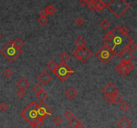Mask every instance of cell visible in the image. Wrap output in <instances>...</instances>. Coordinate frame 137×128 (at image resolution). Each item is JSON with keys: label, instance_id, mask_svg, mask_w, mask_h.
I'll return each instance as SVG.
<instances>
[{"label": "cell", "instance_id": "cell-10", "mask_svg": "<svg viewBox=\"0 0 137 128\" xmlns=\"http://www.w3.org/2000/svg\"><path fill=\"white\" fill-rule=\"evenodd\" d=\"M37 78L42 84L45 85H47L48 83H50V81L52 80V76L47 71H43V72H42L39 74Z\"/></svg>", "mask_w": 137, "mask_h": 128}, {"label": "cell", "instance_id": "cell-13", "mask_svg": "<svg viewBox=\"0 0 137 128\" xmlns=\"http://www.w3.org/2000/svg\"><path fill=\"white\" fill-rule=\"evenodd\" d=\"M65 95L68 99L72 101L75 99V97H76L77 91L73 87H70L68 89H66V91H65Z\"/></svg>", "mask_w": 137, "mask_h": 128}, {"label": "cell", "instance_id": "cell-4", "mask_svg": "<svg viewBox=\"0 0 137 128\" xmlns=\"http://www.w3.org/2000/svg\"><path fill=\"white\" fill-rule=\"evenodd\" d=\"M0 52L9 62H13L21 55L22 50L21 48H18L15 46L13 41H9L2 48Z\"/></svg>", "mask_w": 137, "mask_h": 128}, {"label": "cell", "instance_id": "cell-11", "mask_svg": "<svg viewBox=\"0 0 137 128\" xmlns=\"http://www.w3.org/2000/svg\"><path fill=\"white\" fill-rule=\"evenodd\" d=\"M17 87L19 89H22V90L25 91L30 87V83H29V81L26 78H21L17 81Z\"/></svg>", "mask_w": 137, "mask_h": 128}, {"label": "cell", "instance_id": "cell-2", "mask_svg": "<svg viewBox=\"0 0 137 128\" xmlns=\"http://www.w3.org/2000/svg\"><path fill=\"white\" fill-rule=\"evenodd\" d=\"M38 104L33 101L20 113V115L26 120L29 124L34 127L36 123L40 119L38 114Z\"/></svg>", "mask_w": 137, "mask_h": 128}, {"label": "cell", "instance_id": "cell-21", "mask_svg": "<svg viewBox=\"0 0 137 128\" xmlns=\"http://www.w3.org/2000/svg\"><path fill=\"white\" fill-rule=\"evenodd\" d=\"M36 96L38 99L40 101V102H43L44 99H45L48 97V93L44 90L41 91L39 93L36 94Z\"/></svg>", "mask_w": 137, "mask_h": 128}, {"label": "cell", "instance_id": "cell-37", "mask_svg": "<svg viewBox=\"0 0 137 128\" xmlns=\"http://www.w3.org/2000/svg\"><path fill=\"white\" fill-rule=\"evenodd\" d=\"M64 115V117L67 119V120H70L72 117L73 116H74V115H73V113L71 112V111H69V110H67V111H65Z\"/></svg>", "mask_w": 137, "mask_h": 128}, {"label": "cell", "instance_id": "cell-20", "mask_svg": "<svg viewBox=\"0 0 137 128\" xmlns=\"http://www.w3.org/2000/svg\"><path fill=\"white\" fill-rule=\"evenodd\" d=\"M112 103L115 104V105H118L121 102V101L122 100V97H121V95L117 93L114 94L112 95Z\"/></svg>", "mask_w": 137, "mask_h": 128}, {"label": "cell", "instance_id": "cell-26", "mask_svg": "<svg viewBox=\"0 0 137 128\" xmlns=\"http://www.w3.org/2000/svg\"><path fill=\"white\" fill-rule=\"evenodd\" d=\"M120 107L122 111H124V112H127L130 109V105H129V104L128 103L126 102V101H124L121 103Z\"/></svg>", "mask_w": 137, "mask_h": 128}, {"label": "cell", "instance_id": "cell-22", "mask_svg": "<svg viewBox=\"0 0 137 128\" xmlns=\"http://www.w3.org/2000/svg\"><path fill=\"white\" fill-rule=\"evenodd\" d=\"M44 10L45 11V12L47 13V14H48L50 16H53V15L55 14V12H56V11L55 7H54L53 5H48L47 7H45Z\"/></svg>", "mask_w": 137, "mask_h": 128}, {"label": "cell", "instance_id": "cell-9", "mask_svg": "<svg viewBox=\"0 0 137 128\" xmlns=\"http://www.w3.org/2000/svg\"><path fill=\"white\" fill-rule=\"evenodd\" d=\"M118 56L120 58L123 63L132 62V61L134 58V55L131 52H129L128 50L124 49L120 53Z\"/></svg>", "mask_w": 137, "mask_h": 128}, {"label": "cell", "instance_id": "cell-39", "mask_svg": "<svg viewBox=\"0 0 137 128\" xmlns=\"http://www.w3.org/2000/svg\"><path fill=\"white\" fill-rule=\"evenodd\" d=\"M4 74L6 76V77L9 78V77H11V76H12V75L13 74V72L12 71L11 69H9V68H6V69L4 71Z\"/></svg>", "mask_w": 137, "mask_h": 128}, {"label": "cell", "instance_id": "cell-23", "mask_svg": "<svg viewBox=\"0 0 137 128\" xmlns=\"http://www.w3.org/2000/svg\"><path fill=\"white\" fill-rule=\"evenodd\" d=\"M13 43H14V46L18 48H21L24 45V42L23 40H21L19 38H17L15 40L13 41Z\"/></svg>", "mask_w": 137, "mask_h": 128}, {"label": "cell", "instance_id": "cell-43", "mask_svg": "<svg viewBox=\"0 0 137 128\" xmlns=\"http://www.w3.org/2000/svg\"><path fill=\"white\" fill-rule=\"evenodd\" d=\"M79 4L82 6H86L88 4L86 0H79Z\"/></svg>", "mask_w": 137, "mask_h": 128}, {"label": "cell", "instance_id": "cell-17", "mask_svg": "<svg viewBox=\"0 0 137 128\" xmlns=\"http://www.w3.org/2000/svg\"><path fill=\"white\" fill-rule=\"evenodd\" d=\"M80 123H81V122H80L76 117L73 116L68 121V125H69L72 128H76L77 126H78Z\"/></svg>", "mask_w": 137, "mask_h": 128}, {"label": "cell", "instance_id": "cell-33", "mask_svg": "<svg viewBox=\"0 0 137 128\" xmlns=\"http://www.w3.org/2000/svg\"><path fill=\"white\" fill-rule=\"evenodd\" d=\"M105 7H106V4H104L102 1H100V3L98 4L97 7H96V12H100V11L103 10Z\"/></svg>", "mask_w": 137, "mask_h": 128}, {"label": "cell", "instance_id": "cell-1", "mask_svg": "<svg viewBox=\"0 0 137 128\" xmlns=\"http://www.w3.org/2000/svg\"><path fill=\"white\" fill-rule=\"evenodd\" d=\"M120 26H116L112 31L106 33L103 39L104 46L111 50L115 56H118L132 38L129 35H124L120 32Z\"/></svg>", "mask_w": 137, "mask_h": 128}, {"label": "cell", "instance_id": "cell-19", "mask_svg": "<svg viewBox=\"0 0 137 128\" xmlns=\"http://www.w3.org/2000/svg\"><path fill=\"white\" fill-rule=\"evenodd\" d=\"M75 44L78 46V48H82V47L85 46L86 41L84 40L82 37L78 36L75 40Z\"/></svg>", "mask_w": 137, "mask_h": 128}, {"label": "cell", "instance_id": "cell-41", "mask_svg": "<svg viewBox=\"0 0 137 128\" xmlns=\"http://www.w3.org/2000/svg\"><path fill=\"white\" fill-rule=\"evenodd\" d=\"M43 120H41V119H40V120H39L38 121H37L34 127L40 128V127L42 126V125H43Z\"/></svg>", "mask_w": 137, "mask_h": 128}, {"label": "cell", "instance_id": "cell-36", "mask_svg": "<svg viewBox=\"0 0 137 128\" xmlns=\"http://www.w3.org/2000/svg\"><path fill=\"white\" fill-rule=\"evenodd\" d=\"M16 94H17V97H19V99H22L23 97H24L26 95V92L24 90H22V89H19L16 92Z\"/></svg>", "mask_w": 137, "mask_h": 128}, {"label": "cell", "instance_id": "cell-14", "mask_svg": "<svg viewBox=\"0 0 137 128\" xmlns=\"http://www.w3.org/2000/svg\"><path fill=\"white\" fill-rule=\"evenodd\" d=\"M115 68H116V71H118V73H120L122 77H125V76H127V74H129L128 71L126 69V67H125L123 62H120V64H118V65L116 66Z\"/></svg>", "mask_w": 137, "mask_h": 128}, {"label": "cell", "instance_id": "cell-34", "mask_svg": "<svg viewBox=\"0 0 137 128\" xmlns=\"http://www.w3.org/2000/svg\"><path fill=\"white\" fill-rule=\"evenodd\" d=\"M120 32H121L122 34L124 35H129V29L128 28H127V26H122V27H120Z\"/></svg>", "mask_w": 137, "mask_h": 128}, {"label": "cell", "instance_id": "cell-40", "mask_svg": "<svg viewBox=\"0 0 137 128\" xmlns=\"http://www.w3.org/2000/svg\"><path fill=\"white\" fill-rule=\"evenodd\" d=\"M8 109V105L5 103H2L0 104V110L2 111H5Z\"/></svg>", "mask_w": 137, "mask_h": 128}, {"label": "cell", "instance_id": "cell-30", "mask_svg": "<svg viewBox=\"0 0 137 128\" xmlns=\"http://www.w3.org/2000/svg\"><path fill=\"white\" fill-rule=\"evenodd\" d=\"M97 4H96V2H95V0H94L92 3H90V4H87V6L89 8V9H90L92 12H94L96 9V7H97Z\"/></svg>", "mask_w": 137, "mask_h": 128}, {"label": "cell", "instance_id": "cell-35", "mask_svg": "<svg viewBox=\"0 0 137 128\" xmlns=\"http://www.w3.org/2000/svg\"><path fill=\"white\" fill-rule=\"evenodd\" d=\"M75 23H76V24L78 26H80L84 24V19L83 18H82L81 17H77L76 19H75Z\"/></svg>", "mask_w": 137, "mask_h": 128}, {"label": "cell", "instance_id": "cell-38", "mask_svg": "<svg viewBox=\"0 0 137 128\" xmlns=\"http://www.w3.org/2000/svg\"><path fill=\"white\" fill-rule=\"evenodd\" d=\"M104 100L106 101L108 103L112 104V97L111 95H104Z\"/></svg>", "mask_w": 137, "mask_h": 128}, {"label": "cell", "instance_id": "cell-12", "mask_svg": "<svg viewBox=\"0 0 137 128\" xmlns=\"http://www.w3.org/2000/svg\"><path fill=\"white\" fill-rule=\"evenodd\" d=\"M118 126L120 127V128H129L131 126L132 123L127 117H123L120 119V121H118Z\"/></svg>", "mask_w": 137, "mask_h": 128}, {"label": "cell", "instance_id": "cell-32", "mask_svg": "<svg viewBox=\"0 0 137 128\" xmlns=\"http://www.w3.org/2000/svg\"><path fill=\"white\" fill-rule=\"evenodd\" d=\"M43 90V87H42L40 85H39V84L35 85L34 87H33V91L36 94L39 93H40V92L42 91Z\"/></svg>", "mask_w": 137, "mask_h": 128}, {"label": "cell", "instance_id": "cell-44", "mask_svg": "<svg viewBox=\"0 0 137 128\" xmlns=\"http://www.w3.org/2000/svg\"><path fill=\"white\" fill-rule=\"evenodd\" d=\"M76 128H84V125H82V123H80V124L78 125V126H77Z\"/></svg>", "mask_w": 137, "mask_h": 128}, {"label": "cell", "instance_id": "cell-7", "mask_svg": "<svg viewBox=\"0 0 137 128\" xmlns=\"http://www.w3.org/2000/svg\"><path fill=\"white\" fill-rule=\"evenodd\" d=\"M52 110L47 105H45L43 102H40L38 105V114L39 117L42 120H44L47 119L48 117L52 114Z\"/></svg>", "mask_w": 137, "mask_h": 128}, {"label": "cell", "instance_id": "cell-25", "mask_svg": "<svg viewBox=\"0 0 137 128\" xmlns=\"http://www.w3.org/2000/svg\"><path fill=\"white\" fill-rule=\"evenodd\" d=\"M47 68L51 71H53L58 66V64L54 61H50L46 65Z\"/></svg>", "mask_w": 137, "mask_h": 128}, {"label": "cell", "instance_id": "cell-16", "mask_svg": "<svg viewBox=\"0 0 137 128\" xmlns=\"http://www.w3.org/2000/svg\"><path fill=\"white\" fill-rule=\"evenodd\" d=\"M83 47H82V48H78L74 50V52H73V55L77 59L80 60V61L81 60V58H82V56H83L84 55Z\"/></svg>", "mask_w": 137, "mask_h": 128}, {"label": "cell", "instance_id": "cell-42", "mask_svg": "<svg viewBox=\"0 0 137 128\" xmlns=\"http://www.w3.org/2000/svg\"><path fill=\"white\" fill-rule=\"evenodd\" d=\"M39 15H40V17H46V16H47V13L45 12V11L44 9H42L40 12L39 13Z\"/></svg>", "mask_w": 137, "mask_h": 128}, {"label": "cell", "instance_id": "cell-24", "mask_svg": "<svg viewBox=\"0 0 137 128\" xmlns=\"http://www.w3.org/2000/svg\"><path fill=\"white\" fill-rule=\"evenodd\" d=\"M110 25V23L107 20V19H102L100 23V26L102 29H106L109 28Z\"/></svg>", "mask_w": 137, "mask_h": 128}, {"label": "cell", "instance_id": "cell-27", "mask_svg": "<svg viewBox=\"0 0 137 128\" xmlns=\"http://www.w3.org/2000/svg\"><path fill=\"white\" fill-rule=\"evenodd\" d=\"M124 64L125 67H126V69L128 71V73H130L132 70L134 69V64L132 63V62H127V63H124Z\"/></svg>", "mask_w": 137, "mask_h": 128}, {"label": "cell", "instance_id": "cell-3", "mask_svg": "<svg viewBox=\"0 0 137 128\" xmlns=\"http://www.w3.org/2000/svg\"><path fill=\"white\" fill-rule=\"evenodd\" d=\"M106 7L117 17H120L129 8L130 5L125 0H112Z\"/></svg>", "mask_w": 137, "mask_h": 128}, {"label": "cell", "instance_id": "cell-5", "mask_svg": "<svg viewBox=\"0 0 137 128\" xmlns=\"http://www.w3.org/2000/svg\"><path fill=\"white\" fill-rule=\"evenodd\" d=\"M52 72L62 82H64L72 74L74 73V71L72 70L64 62H62L58 64Z\"/></svg>", "mask_w": 137, "mask_h": 128}, {"label": "cell", "instance_id": "cell-15", "mask_svg": "<svg viewBox=\"0 0 137 128\" xmlns=\"http://www.w3.org/2000/svg\"><path fill=\"white\" fill-rule=\"evenodd\" d=\"M83 48H84V55L80 61H81L82 62H86L90 57H91V56H92L93 54H92V51H91L89 48H88L86 46H84Z\"/></svg>", "mask_w": 137, "mask_h": 128}, {"label": "cell", "instance_id": "cell-18", "mask_svg": "<svg viewBox=\"0 0 137 128\" xmlns=\"http://www.w3.org/2000/svg\"><path fill=\"white\" fill-rule=\"evenodd\" d=\"M136 48H137V46H136V44L135 42H134L133 40H131L130 42H129V43H128V44L125 46V48L124 49L128 50V51H129V52H134L136 49Z\"/></svg>", "mask_w": 137, "mask_h": 128}, {"label": "cell", "instance_id": "cell-8", "mask_svg": "<svg viewBox=\"0 0 137 128\" xmlns=\"http://www.w3.org/2000/svg\"><path fill=\"white\" fill-rule=\"evenodd\" d=\"M102 91L104 95H113L114 94L117 93L118 91V88H116V86H115L112 83H107L105 86L102 88Z\"/></svg>", "mask_w": 137, "mask_h": 128}, {"label": "cell", "instance_id": "cell-31", "mask_svg": "<svg viewBox=\"0 0 137 128\" xmlns=\"http://www.w3.org/2000/svg\"><path fill=\"white\" fill-rule=\"evenodd\" d=\"M53 122L56 126H60L63 122V120H62V118L60 117V116H56V117L54 118V120H53Z\"/></svg>", "mask_w": 137, "mask_h": 128}, {"label": "cell", "instance_id": "cell-6", "mask_svg": "<svg viewBox=\"0 0 137 128\" xmlns=\"http://www.w3.org/2000/svg\"><path fill=\"white\" fill-rule=\"evenodd\" d=\"M95 56L104 64H107L115 56L111 50L105 46H103L100 50H98Z\"/></svg>", "mask_w": 137, "mask_h": 128}, {"label": "cell", "instance_id": "cell-46", "mask_svg": "<svg viewBox=\"0 0 137 128\" xmlns=\"http://www.w3.org/2000/svg\"><path fill=\"white\" fill-rule=\"evenodd\" d=\"M1 38H2V35H1V34H0V40H1Z\"/></svg>", "mask_w": 137, "mask_h": 128}, {"label": "cell", "instance_id": "cell-45", "mask_svg": "<svg viewBox=\"0 0 137 128\" xmlns=\"http://www.w3.org/2000/svg\"><path fill=\"white\" fill-rule=\"evenodd\" d=\"M87 2V4H90V3H92L94 0H86Z\"/></svg>", "mask_w": 137, "mask_h": 128}, {"label": "cell", "instance_id": "cell-29", "mask_svg": "<svg viewBox=\"0 0 137 128\" xmlns=\"http://www.w3.org/2000/svg\"><path fill=\"white\" fill-rule=\"evenodd\" d=\"M38 22L39 24L41 25V26H44L48 24V19L47 17H40V18L38 19Z\"/></svg>", "mask_w": 137, "mask_h": 128}, {"label": "cell", "instance_id": "cell-28", "mask_svg": "<svg viewBox=\"0 0 137 128\" xmlns=\"http://www.w3.org/2000/svg\"><path fill=\"white\" fill-rule=\"evenodd\" d=\"M70 58V55L68 52L64 51V52H62V54H60V59L62 60V62H66L67 61H68Z\"/></svg>", "mask_w": 137, "mask_h": 128}]
</instances>
